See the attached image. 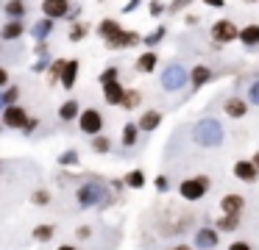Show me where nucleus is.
I'll return each instance as SVG.
<instances>
[{
	"label": "nucleus",
	"instance_id": "nucleus-1",
	"mask_svg": "<svg viewBox=\"0 0 259 250\" xmlns=\"http://www.w3.org/2000/svg\"><path fill=\"white\" fill-rule=\"evenodd\" d=\"M114 200H117L114 192H109L106 183H98V181H84L75 189V203H78V209H106Z\"/></svg>",
	"mask_w": 259,
	"mask_h": 250
},
{
	"label": "nucleus",
	"instance_id": "nucleus-2",
	"mask_svg": "<svg viewBox=\"0 0 259 250\" xmlns=\"http://www.w3.org/2000/svg\"><path fill=\"white\" fill-rule=\"evenodd\" d=\"M223 125H220L214 117H206V120H201L195 128H192V139H195V144H201V147H218L220 142H223Z\"/></svg>",
	"mask_w": 259,
	"mask_h": 250
},
{
	"label": "nucleus",
	"instance_id": "nucleus-3",
	"mask_svg": "<svg viewBox=\"0 0 259 250\" xmlns=\"http://www.w3.org/2000/svg\"><path fill=\"white\" fill-rule=\"evenodd\" d=\"M209 189H212V178L209 175H192V178H184L179 183V194L184 200H190V203L203 200L209 194Z\"/></svg>",
	"mask_w": 259,
	"mask_h": 250
},
{
	"label": "nucleus",
	"instance_id": "nucleus-4",
	"mask_svg": "<svg viewBox=\"0 0 259 250\" xmlns=\"http://www.w3.org/2000/svg\"><path fill=\"white\" fill-rule=\"evenodd\" d=\"M209 36H212L214 47L240 42V25H237L234 20H218V22H212V28H209Z\"/></svg>",
	"mask_w": 259,
	"mask_h": 250
},
{
	"label": "nucleus",
	"instance_id": "nucleus-5",
	"mask_svg": "<svg viewBox=\"0 0 259 250\" xmlns=\"http://www.w3.org/2000/svg\"><path fill=\"white\" fill-rule=\"evenodd\" d=\"M187 81H190V72L184 70L181 64H167L162 72V89L164 92H179V89L187 86Z\"/></svg>",
	"mask_w": 259,
	"mask_h": 250
},
{
	"label": "nucleus",
	"instance_id": "nucleus-6",
	"mask_svg": "<svg viewBox=\"0 0 259 250\" xmlns=\"http://www.w3.org/2000/svg\"><path fill=\"white\" fill-rule=\"evenodd\" d=\"M78 131L84 136H98L103 133V114L98 109H84L78 117Z\"/></svg>",
	"mask_w": 259,
	"mask_h": 250
},
{
	"label": "nucleus",
	"instance_id": "nucleus-7",
	"mask_svg": "<svg viewBox=\"0 0 259 250\" xmlns=\"http://www.w3.org/2000/svg\"><path fill=\"white\" fill-rule=\"evenodd\" d=\"M0 120H3V128H9V131H23L25 125H28V111L23 109V106H9V109H3V114H0Z\"/></svg>",
	"mask_w": 259,
	"mask_h": 250
},
{
	"label": "nucleus",
	"instance_id": "nucleus-8",
	"mask_svg": "<svg viewBox=\"0 0 259 250\" xmlns=\"http://www.w3.org/2000/svg\"><path fill=\"white\" fill-rule=\"evenodd\" d=\"M103 44H106V50H114V53H117V50L140 47V44H142V36H140L137 31H131V28H125V31H120L114 39H109V42H103Z\"/></svg>",
	"mask_w": 259,
	"mask_h": 250
},
{
	"label": "nucleus",
	"instance_id": "nucleus-9",
	"mask_svg": "<svg viewBox=\"0 0 259 250\" xmlns=\"http://www.w3.org/2000/svg\"><path fill=\"white\" fill-rule=\"evenodd\" d=\"M192 244H195V250H214V247L220 244V231H218L214 225H212V228H209V225L198 228Z\"/></svg>",
	"mask_w": 259,
	"mask_h": 250
},
{
	"label": "nucleus",
	"instance_id": "nucleus-10",
	"mask_svg": "<svg viewBox=\"0 0 259 250\" xmlns=\"http://www.w3.org/2000/svg\"><path fill=\"white\" fill-rule=\"evenodd\" d=\"M248 109H251V103L245 97H240V94H229L223 100V114L231 117V120H242L248 114Z\"/></svg>",
	"mask_w": 259,
	"mask_h": 250
},
{
	"label": "nucleus",
	"instance_id": "nucleus-11",
	"mask_svg": "<svg viewBox=\"0 0 259 250\" xmlns=\"http://www.w3.org/2000/svg\"><path fill=\"white\" fill-rule=\"evenodd\" d=\"M73 3L70 0H42V17H51V20H67Z\"/></svg>",
	"mask_w": 259,
	"mask_h": 250
},
{
	"label": "nucleus",
	"instance_id": "nucleus-12",
	"mask_svg": "<svg viewBox=\"0 0 259 250\" xmlns=\"http://www.w3.org/2000/svg\"><path fill=\"white\" fill-rule=\"evenodd\" d=\"M231 172H234V178H237V181H242V183H256L259 181V170H256V164H253L251 159L237 161V164L231 167Z\"/></svg>",
	"mask_w": 259,
	"mask_h": 250
},
{
	"label": "nucleus",
	"instance_id": "nucleus-13",
	"mask_svg": "<svg viewBox=\"0 0 259 250\" xmlns=\"http://www.w3.org/2000/svg\"><path fill=\"white\" fill-rule=\"evenodd\" d=\"M245 211V197L240 192H226L220 197V214H242Z\"/></svg>",
	"mask_w": 259,
	"mask_h": 250
},
{
	"label": "nucleus",
	"instance_id": "nucleus-14",
	"mask_svg": "<svg viewBox=\"0 0 259 250\" xmlns=\"http://www.w3.org/2000/svg\"><path fill=\"white\" fill-rule=\"evenodd\" d=\"M134 67H137V72H140V75H151V72H156L159 53H156V50H142L140 59L134 61Z\"/></svg>",
	"mask_w": 259,
	"mask_h": 250
},
{
	"label": "nucleus",
	"instance_id": "nucleus-15",
	"mask_svg": "<svg viewBox=\"0 0 259 250\" xmlns=\"http://www.w3.org/2000/svg\"><path fill=\"white\" fill-rule=\"evenodd\" d=\"M162 120H164V114H162V111L148 109V111H142V117L137 120V125H140V131H142V133H153L159 125H162Z\"/></svg>",
	"mask_w": 259,
	"mask_h": 250
},
{
	"label": "nucleus",
	"instance_id": "nucleus-16",
	"mask_svg": "<svg viewBox=\"0 0 259 250\" xmlns=\"http://www.w3.org/2000/svg\"><path fill=\"white\" fill-rule=\"evenodd\" d=\"M128 89L123 86L120 81H112V83H103V100L106 106H123V97Z\"/></svg>",
	"mask_w": 259,
	"mask_h": 250
},
{
	"label": "nucleus",
	"instance_id": "nucleus-17",
	"mask_svg": "<svg viewBox=\"0 0 259 250\" xmlns=\"http://www.w3.org/2000/svg\"><path fill=\"white\" fill-rule=\"evenodd\" d=\"M56 31V20H51V17H42V20H36L34 25H31V36L36 39V42H48V36Z\"/></svg>",
	"mask_w": 259,
	"mask_h": 250
},
{
	"label": "nucleus",
	"instance_id": "nucleus-18",
	"mask_svg": "<svg viewBox=\"0 0 259 250\" xmlns=\"http://www.w3.org/2000/svg\"><path fill=\"white\" fill-rule=\"evenodd\" d=\"M25 31H28V25H25L23 20H9L6 25L0 28V39H3V42H14V39H20Z\"/></svg>",
	"mask_w": 259,
	"mask_h": 250
},
{
	"label": "nucleus",
	"instance_id": "nucleus-19",
	"mask_svg": "<svg viewBox=\"0 0 259 250\" xmlns=\"http://www.w3.org/2000/svg\"><path fill=\"white\" fill-rule=\"evenodd\" d=\"M240 44L245 50L259 47V22H248L245 28H240Z\"/></svg>",
	"mask_w": 259,
	"mask_h": 250
},
{
	"label": "nucleus",
	"instance_id": "nucleus-20",
	"mask_svg": "<svg viewBox=\"0 0 259 250\" xmlns=\"http://www.w3.org/2000/svg\"><path fill=\"white\" fill-rule=\"evenodd\" d=\"M81 111H84V109L78 106V100H75V97H67L62 106H59V120H62V122H75V120L81 117Z\"/></svg>",
	"mask_w": 259,
	"mask_h": 250
},
{
	"label": "nucleus",
	"instance_id": "nucleus-21",
	"mask_svg": "<svg viewBox=\"0 0 259 250\" xmlns=\"http://www.w3.org/2000/svg\"><path fill=\"white\" fill-rule=\"evenodd\" d=\"M56 231H59V228L53 225V222H39L36 228H31V239H34V242H39V244H48V242H53Z\"/></svg>",
	"mask_w": 259,
	"mask_h": 250
},
{
	"label": "nucleus",
	"instance_id": "nucleus-22",
	"mask_svg": "<svg viewBox=\"0 0 259 250\" xmlns=\"http://www.w3.org/2000/svg\"><path fill=\"white\" fill-rule=\"evenodd\" d=\"M120 31H125V28L120 25L117 20H112V17H106V20H101V22H98V36H101L103 42H109V39H114Z\"/></svg>",
	"mask_w": 259,
	"mask_h": 250
},
{
	"label": "nucleus",
	"instance_id": "nucleus-23",
	"mask_svg": "<svg viewBox=\"0 0 259 250\" xmlns=\"http://www.w3.org/2000/svg\"><path fill=\"white\" fill-rule=\"evenodd\" d=\"M78 72H81L78 59H70V61H67V67H64V75H62V86L67 89V92H73V89H75V81H78Z\"/></svg>",
	"mask_w": 259,
	"mask_h": 250
},
{
	"label": "nucleus",
	"instance_id": "nucleus-24",
	"mask_svg": "<svg viewBox=\"0 0 259 250\" xmlns=\"http://www.w3.org/2000/svg\"><path fill=\"white\" fill-rule=\"evenodd\" d=\"M209 81H212V70H209L206 64H195V67L190 70V83H192V89L206 86Z\"/></svg>",
	"mask_w": 259,
	"mask_h": 250
},
{
	"label": "nucleus",
	"instance_id": "nucleus-25",
	"mask_svg": "<svg viewBox=\"0 0 259 250\" xmlns=\"http://www.w3.org/2000/svg\"><path fill=\"white\" fill-rule=\"evenodd\" d=\"M242 222V214H220L218 220H214V228H218L220 233H234L237 228H240Z\"/></svg>",
	"mask_w": 259,
	"mask_h": 250
},
{
	"label": "nucleus",
	"instance_id": "nucleus-26",
	"mask_svg": "<svg viewBox=\"0 0 259 250\" xmlns=\"http://www.w3.org/2000/svg\"><path fill=\"white\" fill-rule=\"evenodd\" d=\"M140 136H142L140 125H137V122H125L123 133H120V144H123V147H134V144L140 142Z\"/></svg>",
	"mask_w": 259,
	"mask_h": 250
},
{
	"label": "nucleus",
	"instance_id": "nucleus-27",
	"mask_svg": "<svg viewBox=\"0 0 259 250\" xmlns=\"http://www.w3.org/2000/svg\"><path fill=\"white\" fill-rule=\"evenodd\" d=\"M90 150L98 156H106L112 153V136H106V133H98V136L90 139Z\"/></svg>",
	"mask_w": 259,
	"mask_h": 250
},
{
	"label": "nucleus",
	"instance_id": "nucleus-28",
	"mask_svg": "<svg viewBox=\"0 0 259 250\" xmlns=\"http://www.w3.org/2000/svg\"><path fill=\"white\" fill-rule=\"evenodd\" d=\"M70 59H53V64L48 67V83L51 86H56V83H62V75H64V67H67Z\"/></svg>",
	"mask_w": 259,
	"mask_h": 250
},
{
	"label": "nucleus",
	"instance_id": "nucleus-29",
	"mask_svg": "<svg viewBox=\"0 0 259 250\" xmlns=\"http://www.w3.org/2000/svg\"><path fill=\"white\" fill-rule=\"evenodd\" d=\"M123 181H125V186H128V189H145L148 178H145V172H142L140 167H134V170H128L123 175Z\"/></svg>",
	"mask_w": 259,
	"mask_h": 250
},
{
	"label": "nucleus",
	"instance_id": "nucleus-30",
	"mask_svg": "<svg viewBox=\"0 0 259 250\" xmlns=\"http://www.w3.org/2000/svg\"><path fill=\"white\" fill-rule=\"evenodd\" d=\"M56 164L59 167H78L81 164V153L75 147H67V150H62V153L56 156Z\"/></svg>",
	"mask_w": 259,
	"mask_h": 250
},
{
	"label": "nucleus",
	"instance_id": "nucleus-31",
	"mask_svg": "<svg viewBox=\"0 0 259 250\" xmlns=\"http://www.w3.org/2000/svg\"><path fill=\"white\" fill-rule=\"evenodd\" d=\"M3 11H6L9 20H23L25 11H28V6H25V0H9V3L3 6Z\"/></svg>",
	"mask_w": 259,
	"mask_h": 250
},
{
	"label": "nucleus",
	"instance_id": "nucleus-32",
	"mask_svg": "<svg viewBox=\"0 0 259 250\" xmlns=\"http://www.w3.org/2000/svg\"><path fill=\"white\" fill-rule=\"evenodd\" d=\"M51 203H53V194H51V189L39 186V189H34V192H31V206H36V209H48Z\"/></svg>",
	"mask_w": 259,
	"mask_h": 250
},
{
	"label": "nucleus",
	"instance_id": "nucleus-33",
	"mask_svg": "<svg viewBox=\"0 0 259 250\" xmlns=\"http://www.w3.org/2000/svg\"><path fill=\"white\" fill-rule=\"evenodd\" d=\"M90 31H92V28L90 25H87V22H73V25H70V31H67V39H70V42H84V39L87 36H90Z\"/></svg>",
	"mask_w": 259,
	"mask_h": 250
},
{
	"label": "nucleus",
	"instance_id": "nucleus-34",
	"mask_svg": "<svg viewBox=\"0 0 259 250\" xmlns=\"http://www.w3.org/2000/svg\"><path fill=\"white\" fill-rule=\"evenodd\" d=\"M164 36H167V28H164V25H159L156 31H151V33H145V36H142V44H145L148 50H153V47H156V44L164 39Z\"/></svg>",
	"mask_w": 259,
	"mask_h": 250
},
{
	"label": "nucleus",
	"instance_id": "nucleus-35",
	"mask_svg": "<svg viewBox=\"0 0 259 250\" xmlns=\"http://www.w3.org/2000/svg\"><path fill=\"white\" fill-rule=\"evenodd\" d=\"M140 103H142V92H140V89H128V92H125V97H123V106H120V109H125V111H137V109H140Z\"/></svg>",
	"mask_w": 259,
	"mask_h": 250
},
{
	"label": "nucleus",
	"instance_id": "nucleus-36",
	"mask_svg": "<svg viewBox=\"0 0 259 250\" xmlns=\"http://www.w3.org/2000/svg\"><path fill=\"white\" fill-rule=\"evenodd\" d=\"M98 81H101V86H103V83H112V81H120V70H117L114 64H109L106 70L98 75Z\"/></svg>",
	"mask_w": 259,
	"mask_h": 250
},
{
	"label": "nucleus",
	"instance_id": "nucleus-37",
	"mask_svg": "<svg viewBox=\"0 0 259 250\" xmlns=\"http://www.w3.org/2000/svg\"><path fill=\"white\" fill-rule=\"evenodd\" d=\"M20 94H23V92H20V86H17V83H12V86H6V89H3V97H6V109H9V106H17Z\"/></svg>",
	"mask_w": 259,
	"mask_h": 250
},
{
	"label": "nucleus",
	"instance_id": "nucleus-38",
	"mask_svg": "<svg viewBox=\"0 0 259 250\" xmlns=\"http://www.w3.org/2000/svg\"><path fill=\"white\" fill-rule=\"evenodd\" d=\"M148 14L159 20V17L164 14V3H162V0H148Z\"/></svg>",
	"mask_w": 259,
	"mask_h": 250
},
{
	"label": "nucleus",
	"instance_id": "nucleus-39",
	"mask_svg": "<svg viewBox=\"0 0 259 250\" xmlns=\"http://www.w3.org/2000/svg\"><path fill=\"white\" fill-rule=\"evenodd\" d=\"M153 189H156L159 194H164L170 189V178L167 175H156V178H153Z\"/></svg>",
	"mask_w": 259,
	"mask_h": 250
},
{
	"label": "nucleus",
	"instance_id": "nucleus-40",
	"mask_svg": "<svg viewBox=\"0 0 259 250\" xmlns=\"http://www.w3.org/2000/svg\"><path fill=\"white\" fill-rule=\"evenodd\" d=\"M248 103L259 106V81H253L251 86H248Z\"/></svg>",
	"mask_w": 259,
	"mask_h": 250
},
{
	"label": "nucleus",
	"instance_id": "nucleus-41",
	"mask_svg": "<svg viewBox=\"0 0 259 250\" xmlns=\"http://www.w3.org/2000/svg\"><path fill=\"white\" fill-rule=\"evenodd\" d=\"M190 3H192V0H170L167 11H170V14H179V11H184Z\"/></svg>",
	"mask_w": 259,
	"mask_h": 250
},
{
	"label": "nucleus",
	"instance_id": "nucleus-42",
	"mask_svg": "<svg viewBox=\"0 0 259 250\" xmlns=\"http://www.w3.org/2000/svg\"><path fill=\"white\" fill-rule=\"evenodd\" d=\"M109 186H112V192H114V194H123L125 189H128V186H125L123 178H114V181H109Z\"/></svg>",
	"mask_w": 259,
	"mask_h": 250
},
{
	"label": "nucleus",
	"instance_id": "nucleus-43",
	"mask_svg": "<svg viewBox=\"0 0 259 250\" xmlns=\"http://www.w3.org/2000/svg\"><path fill=\"white\" fill-rule=\"evenodd\" d=\"M36 128H39V120H36V117H31V120H28V125H25L20 133H23V136H31V133H34Z\"/></svg>",
	"mask_w": 259,
	"mask_h": 250
},
{
	"label": "nucleus",
	"instance_id": "nucleus-44",
	"mask_svg": "<svg viewBox=\"0 0 259 250\" xmlns=\"http://www.w3.org/2000/svg\"><path fill=\"white\" fill-rule=\"evenodd\" d=\"M6 86H12V75H9L6 67H0V89H6Z\"/></svg>",
	"mask_w": 259,
	"mask_h": 250
},
{
	"label": "nucleus",
	"instance_id": "nucleus-45",
	"mask_svg": "<svg viewBox=\"0 0 259 250\" xmlns=\"http://www.w3.org/2000/svg\"><path fill=\"white\" fill-rule=\"evenodd\" d=\"M34 53H36V56H39V59H48V56H51V53H48V42H36V47H34Z\"/></svg>",
	"mask_w": 259,
	"mask_h": 250
},
{
	"label": "nucleus",
	"instance_id": "nucleus-46",
	"mask_svg": "<svg viewBox=\"0 0 259 250\" xmlns=\"http://www.w3.org/2000/svg\"><path fill=\"white\" fill-rule=\"evenodd\" d=\"M229 250H253V244L251 242H242V239H240V242H231Z\"/></svg>",
	"mask_w": 259,
	"mask_h": 250
},
{
	"label": "nucleus",
	"instance_id": "nucleus-47",
	"mask_svg": "<svg viewBox=\"0 0 259 250\" xmlns=\"http://www.w3.org/2000/svg\"><path fill=\"white\" fill-rule=\"evenodd\" d=\"M78 17H81V6H73V9H70V14H67V22L73 25V22H78Z\"/></svg>",
	"mask_w": 259,
	"mask_h": 250
},
{
	"label": "nucleus",
	"instance_id": "nucleus-48",
	"mask_svg": "<svg viewBox=\"0 0 259 250\" xmlns=\"http://www.w3.org/2000/svg\"><path fill=\"white\" fill-rule=\"evenodd\" d=\"M140 3H142V0H128V3L123 6V14H131V11H137V9H140Z\"/></svg>",
	"mask_w": 259,
	"mask_h": 250
},
{
	"label": "nucleus",
	"instance_id": "nucleus-49",
	"mask_svg": "<svg viewBox=\"0 0 259 250\" xmlns=\"http://www.w3.org/2000/svg\"><path fill=\"white\" fill-rule=\"evenodd\" d=\"M75 236H78V239H90L92 236V228L90 225H81L78 231H75Z\"/></svg>",
	"mask_w": 259,
	"mask_h": 250
},
{
	"label": "nucleus",
	"instance_id": "nucleus-50",
	"mask_svg": "<svg viewBox=\"0 0 259 250\" xmlns=\"http://www.w3.org/2000/svg\"><path fill=\"white\" fill-rule=\"evenodd\" d=\"M203 3H206L209 9H223V6H226V0H203Z\"/></svg>",
	"mask_w": 259,
	"mask_h": 250
},
{
	"label": "nucleus",
	"instance_id": "nucleus-51",
	"mask_svg": "<svg viewBox=\"0 0 259 250\" xmlns=\"http://www.w3.org/2000/svg\"><path fill=\"white\" fill-rule=\"evenodd\" d=\"M184 22H187V25H198V14H187Z\"/></svg>",
	"mask_w": 259,
	"mask_h": 250
},
{
	"label": "nucleus",
	"instance_id": "nucleus-52",
	"mask_svg": "<svg viewBox=\"0 0 259 250\" xmlns=\"http://www.w3.org/2000/svg\"><path fill=\"white\" fill-rule=\"evenodd\" d=\"M3 109H6V97H3V89H0V114H3Z\"/></svg>",
	"mask_w": 259,
	"mask_h": 250
},
{
	"label": "nucleus",
	"instance_id": "nucleus-53",
	"mask_svg": "<svg viewBox=\"0 0 259 250\" xmlns=\"http://www.w3.org/2000/svg\"><path fill=\"white\" fill-rule=\"evenodd\" d=\"M56 250H78V247H75V244H59Z\"/></svg>",
	"mask_w": 259,
	"mask_h": 250
},
{
	"label": "nucleus",
	"instance_id": "nucleus-54",
	"mask_svg": "<svg viewBox=\"0 0 259 250\" xmlns=\"http://www.w3.org/2000/svg\"><path fill=\"white\" fill-rule=\"evenodd\" d=\"M176 250H195V244H179Z\"/></svg>",
	"mask_w": 259,
	"mask_h": 250
},
{
	"label": "nucleus",
	"instance_id": "nucleus-55",
	"mask_svg": "<svg viewBox=\"0 0 259 250\" xmlns=\"http://www.w3.org/2000/svg\"><path fill=\"white\" fill-rule=\"evenodd\" d=\"M251 161H253V164H256V170H259V150H256V153L251 156Z\"/></svg>",
	"mask_w": 259,
	"mask_h": 250
},
{
	"label": "nucleus",
	"instance_id": "nucleus-56",
	"mask_svg": "<svg viewBox=\"0 0 259 250\" xmlns=\"http://www.w3.org/2000/svg\"><path fill=\"white\" fill-rule=\"evenodd\" d=\"M242 3H248V6H253V3H259V0H242Z\"/></svg>",
	"mask_w": 259,
	"mask_h": 250
},
{
	"label": "nucleus",
	"instance_id": "nucleus-57",
	"mask_svg": "<svg viewBox=\"0 0 259 250\" xmlns=\"http://www.w3.org/2000/svg\"><path fill=\"white\" fill-rule=\"evenodd\" d=\"M0 131H3V120H0Z\"/></svg>",
	"mask_w": 259,
	"mask_h": 250
},
{
	"label": "nucleus",
	"instance_id": "nucleus-58",
	"mask_svg": "<svg viewBox=\"0 0 259 250\" xmlns=\"http://www.w3.org/2000/svg\"><path fill=\"white\" fill-rule=\"evenodd\" d=\"M101 3H103V0H101Z\"/></svg>",
	"mask_w": 259,
	"mask_h": 250
},
{
	"label": "nucleus",
	"instance_id": "nucleus-59",
	"mask_svg": "<svg viewBox=\"0 0 259 250\" xmlns=\"http://www.w3.org/2000/svg\"><path fill=\"white\" fill-rule=\"evenodd\" d=\"M0 172H3V170H0Z\"/></svg>",
	"mask_w": 259,
	"mask_h": 250
},
{
	"label": "nucleus",
	"instance_id": "nucleus-60",
	"mask_svg": "<svg viewBox=\"0 0 259 250\" xmlns=\"http://www.w3.org/2000/svg\"><path fill=\"white\" fill-rule=\"evenodd\" d=\"M173 250H176V247H173Z\"/></svg>",
	"mask_w": 259,
	"mask_h": 250
}]
</instances>
